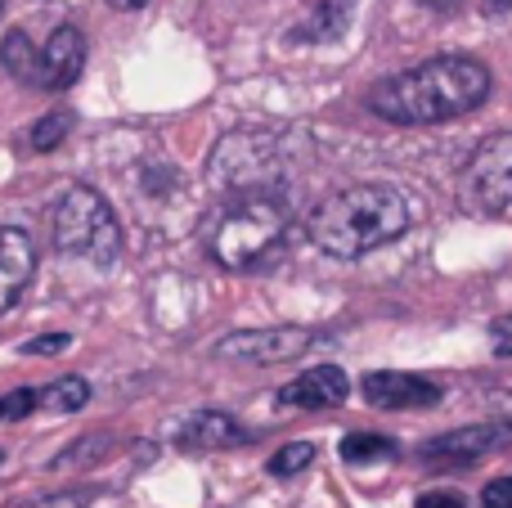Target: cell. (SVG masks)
Listing matches in <instances>:
<instances>
[{"label": "cell", "mask_w": 512, "mask_h": 508, "mask_svg": "<svg viewBox=\"0 0 512 508\" xmlns=\"http://www.w3.org/2000/svg\"><path fill=\"white\" fill-rule=\"evenodd\" d=\"M0 459H5V455H0Z\"/></svg>", "instance_id": "28"}, {"label": "cell", "mask_w": 512, "mask_h": 508, "mask_svg": "<svg viewBox=\"0 0 512 508\" xmlns=\"http://www.w3.org/2000/svg\"><path fill=\"white\" fill-rule=\"evenodd\" d=\"M364 401L378 405V410H427V405L441 401V387L427 383L418 374H400V369H378V374H364Z\"/></svg>", "instance_id": "8"}, {"label": "cell", "mask_w": 512, "mask_h": 508, "mask_svg": "<svg viewBox=\"0 0 512 508\" xmlns=\"http://www.w3.org/2000/svg\"><path fill=\"white\" fill-rule=\"evenodd\" d=\"M36 275V243L18 225H0V315L14 311Z\"/></svg>", "instance_id": "9"}, {"label": "cell", "mask_w": 512, "mask_h": 508, "mask_svg": "<svg viewBox=\"0 0 512 508\" xmlns=\"http://www.w3.org/2000/svg\"><path fill=\"white\" fill-rule=\"evenodd\" d=\"M315 459V446L310 441H288L283 450H274V459H270V473L274 477H297L301 468Z\"/></svg>", "instance_id": "18"}, {"label": "cell", "mask_w": 512, "mask_h": 508, "mask_svg": "<svg viewBox=\"0 0 512 508\" xmlns=\"http://www.w3.org/2000/svg\"><path fill=\"white\" fill-rule=\"evenodd\" d=\"M319 342L315 329H297V324H274V329H239L212 347L216 360L230 365H288V360L306 356Z\"/></svg>", "instance_id": "7"}, {"label": "cell", "mask_w": 512, "mask_h": 508, "mask_svg": "<svg viewBox=\"0 0 512 508\" xmlns=\"http://www.w3.org/2000/svg\"><path fill=\"white\" fill-rule=\"evenodd\" d=\"M41 405L45 410H54V414H77V410H86L90 405V383L86 378H59V383H50L41 392Z\"/></svg>", "instance_id": "15"}, {"label": "cell", "mask_w": 512, "mask_h": 508, "mask_svg": "<svg viewBox=\"0 0 512 508\" xmlns=\"http://www.w3.org/2000/svg\"><path fill=\"white\" fill-rule=\"evenodd\" d=\"M490 5H495V9H508V5H512V0H490Z\"/></svg>", "instance_id": "26"}, {"label": "cell", "mask_w": 512, "mask_h": 508, "mask_svg": "<svg viewBox=\"0 0 512 508\" xmlns=\"http://www.w3.org/2000/svg\"><path fill=\"white\" fill-rule=\"evenodd\" d=\"M481 504L486 508H512V477H495V482L481 491Z\"/></svg>", "instance_id": "21"}, {"label": "cell", "mask_w": 512, "mask_h": 508, "mask_svg": "<svg viewBox=\"0 0 512 508\" xmlns=\"http://www.w3.org/2000/svg\"><path fill=\"white\" fill-rule=\"evenodd\" d=\"M32 410H41V392H36V387H14L9 396H0V419L5 423L27 419Z\"/></svg>", "instance_id": "19"}, {"label": "cell", "mask_w": 512, "mask_h": 508, "mask_svg": "<svg viewBox=\"0 0 512 508\" xmlns=\"http://www.w3.org/2000/svg\"><path fill=\"white\" fill-rule=\"evenodd\" d=\"M459 194H463L468 212L512 221V131L490 135V140L472 153L468 167H463Z\"/></svg>", "instance_id": "6"}, {"label": "cell", "mask_w": 512, "mask_h": 508, "mask_svg": "<svg viewBox=\"0 0 512 508\" xmlns=\"http://www.w3.org/2000/svg\"><path fill=\"white\" fill-rule=\"evenodd\" d=\"M346 392H351V378H346L342 369L315 365L301 378H292V383L279 392V401L292 405V410H333V405L346 401Z\"/></svg>", "instance_id": "12"}, {"label": "cell", "mask_w": 512, "mask_h": 508, "mask_svg": "<svg viewBox=\"0 0 512 508\" xmlns=\"http://www.w3.org/2000/svg\"><path fill=\"white\" fill-rule=\"evenodd\" d=\"M490 95V68L468 54H441L409 72L378 81L369 108L396 126H436L481 108Z\"/></svg>", "instance_id": "1"}, {"label": "cell", "mask_w": 512, "mask_h": 508, "mask_svg": "<svg viewBox=\"0 0 512 508\" xmlns=\"http://www.w3.org/2000/svg\"><path fill=\"white\" fill-rule=\"evenodd\" d=\"M32 508H81V500H41V504H32Z\"/></svg>", "instance_id": "24"}, {"label": "cell", "mask_w": 512, "mask_h": 508, "mask_svg": "<svg viewBox=\"0 0 512 508\" xmlns=\"http://www.w3.org/2000/svg\"><path fill=\"white\" fill-rule=\"evenodd\" d=\"M0 63H5V72L14 81H23V86H41V50L32 45V36H27L23 27H14V32L5 36V45H0Z\"/></svg>", "instance_id": "14"}, {"label": "cell", "mask_w": 512, "mask_h": 508, "mask_svg": "<svg viewBox=\"0 0 512 508\" xmlns=\"http://www.w3.org/2000/svg\"><path fill=\"white\" fill-rule=\"evenodd\" d=\"M414 225V203L396 185H351L328 194L306 216V239L324 257L355 261L382 243L400 239Z\"/></svg>", "instance_id": "2"}, {"label": "cell", "mask_w": 512, "mask_h": 508, "mask_svg": "<svg viewBox=\"0 0 512 508\" xmlns=\"http://www.w3.org/2000/svg\"><path fill=\"white\" fill-rule=\"evenodd\" d=\"M301 153H306V140H297V135L248 126V131H234L216 144L212 162H207V176L230 198L279 194Z\"/></svg>", "instance_id": "3"}, {"label": "cell", "mask_w": 512, "mask_h": 508, "mask_svg": "<svg viewBox=\"0 0 512 508\" xmlns=\"http://www.w3.org/2000/svg\"><path fill=\"white\" fill-rule=\"evenodd\" d=\"M490 347H495L499 356H512V315H499V320L490 324Z\"/></svg>", "instance_id": "22"}, {"label": "cell", "mask_w": 512, "mask_h": 508, "mask_svg": "<svg viewBox=\"0 0 512 508\" xmlns=\"http://www.w3.org/2000/svg\"><path fill=\"white\" fill-rule=\"evenodd\" d=\"M68 347H72V338H68V333H45V338L23 342V351H27V356H59V351H68Z\"/></svg>", "instance_id": "20"}, {"label": "cell", "mask_w": 512, "mask_h": 508, "mask_svg": "<svg viewBox=\"0 0 512 508\" xmlns=\"http://www.w3.org/2000/svg\"><path fill=\"white\" fill-rule=\"evenodd\" d=\"M252 432L243 428V423H234L230 414H194V419L185 423V432H180V446L185 450H234V446H248Z\"/></svg>", "instance_id": "13"}, {"label": "cell", "mask_w": 512, "mask_h": 508, "mask_svg": "<svg viewBox=\"0 0 512 508\" xmlns=\"http://www.w3.org/2000/svg\"><path fill=\"white\" fill-rule=\"evenodd\" d=\"M50 234L63 257H86L95 266H113L122 252V225L104 203V194L90 185H72L63 198H54Z\"/></svg>", "instance_id": "5"}, {"label": "cell", "mask_w": 512, "mask_h": 508, "mask_svg": "<svg viewBox=\"0 0 512 508\" xmlns=\"http://www.w3.org/2000/svg\"><path fill=\"white\" fill-rule=\"evenodd\" d=\"M396 455V441L378 437V432H351L342 441V459L346 464H373V459H391Z\"/></svg>", "instance_id": "16"}, {"label": "cell", "mask_w": 512, "mask_h": 508, "mask_svg": "<svg viewBox=\"0 0 512 508\" xmlns=\"http://www.w3.org/2000/svg\"><path fill=\"white\" fill-rule=\"evenodd\" d=\"M68 131H72V113H68V108H54V113H45L41 122L32 126L27 144H32L36 153H50V149H59V144L68 140Z\"/></svg>", "instance_id": "17"}, {"label": "cell", "mask_w": 512, "mask_h": 508, "mask_svg": "<svg viewBox=\"0 0 512 508\" xmlns=\"http://www.w3.org/2000/svg\"><path fill=\"white\" fill-rule=\"evenodd\" d=\"M292 225V207L283 194L230 198L207 230V248L225 270H252L283 243Z\"/></svg>", "instance_id": "4"}, {"label": "cell", "mask_w": 512, "mask_h": 508, "mask_svg": "<svg viewBox=\"0 0 512 508\" xmlns=\"http://www.w3.org/2000/svg\"><path fill=\"white\" fill-rule=\"evenodd\" d=\"M86 68V36L81 27L59 23L41 45V90H68Z\"/></svg>", "instance_id": "10"}, {"label": "cell", "mask_w": 512, "mask_h": 508, "mask_svg": "<svg viewBox=\"0 0 512 508\" xmlns=\"http://www.w3.org/2000/svg\"><path fill=\"white\" fill-rule=\"evenodd\" d=\"M0 9H5V0H0Z\"/></svg>", "instance_id": "27"}, {"label": "cell", "mask_w": 512, "mask_h": 508, "mask_svg": "<svg viewBox=\"0 0 512 508\" xmlns=\"http://www.w3.org/2000/svg\"><path fill=\"white\" fill-rule=\"evenodd\" d=\"M512 446V423H486V428H459V432H445V437L427 441L423 459H454V464H472L481 455H495V450Z\"/></svg>", "instance_id": "11"}, {"label": "cell", "mask_w": 512, "mask_h": 508, "mask_svg": "<svg viewBox=\"0 0 512 508\" xmlns=\"http://www.w3.org/2000/svg\"><path fill=\"white\" fill-rule=\"evenodd\" d=\"M117 9H140V5H149V0H113Z\"/></svg>", "instance_id": "25"}, {"label": "cell", "mask_w": 512, "mask_h": 508, "mask_svg": "<svg viewBox=\"0 0 512 508\" xmlns=\"http://www.w3.org/2000/svg\"><path fill=\"white\" fill-rule=\"evenodd\" d=\"M414 508H468L459 500V495H450V491H432V495H423Z\"/></svg>", "instance_id": "23"}]
</instances>
